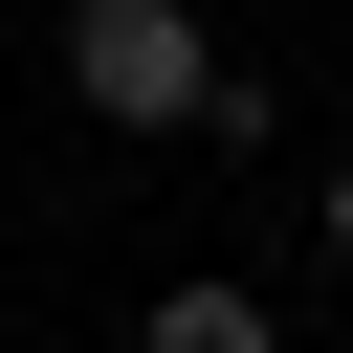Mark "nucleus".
<instances>
[{"label":"nucleus","mask_w":353,"mask_h":353,"mask_svg":"<svg viewBox=\"0 0 353 353\" xmlns=\"http://www.w3.org/2000/svg\"><path fill=\"white\" fill-rule=\"evenodd\" d=\"M66 88H88L110 132H199L221 44H199V0H66Z\"/></svg>","instance_id":"f257e3e1"},{"label":"nucleus","mask_w":353,"mask_h":353,"mask_svg":"<svg viewBox=\"0 0 353 353\" xmlns=\"http://www.w3.org/2000/svg\"><path fill=\"white\" fill-rule=\"evenodd\" d=\"M132 353H287V331H265V287H154Z\"/></svg>","instance_id":"f03ea898"},{"label":"nucleus","mask_w":353,"mask_h":353,"mask_svg":"<svg viewBox=\"0 0 353 353\" xmlns=\"http://www.w3.org/2000/svg\"><path fill=\"white\" fill-rule=\"evenodd\" d=\"M309 221H331V265H353V176H331V199H309Z\"/></svg>","instance_id":"7ed1b4c3"}]
</instances>
